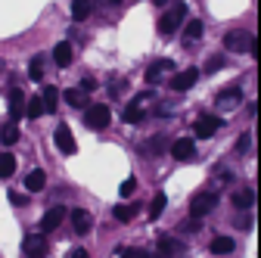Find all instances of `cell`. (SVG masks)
<instances>
[{
	"instance_id": "obj_4",
	"label": "cell",
	"mask_w": 261,
	"mask_h": 258,
	"mask_svg": "<svg viewBox=\"0 0 261 258\" xmlns=\"http://www.w3.org/2000/svg\"><path fill=\"white\" fill-rule=\"evenodd\" d=\"M215 205H218V196L212 190H202V193H196V196L190 199V215L193 218H205Z\"/></svg>"
},
{
	"instance_id": "obj_34",
	"label": "cell",
	"mask_w": 261,
	"mask_h": 258,
	"mask_svg": "<svg viewBox=\"0 0 261 258\" xmlns=\"http://www.w3.org/2000/svg\"><path fill=\"white\" fill-rule=\"evenodd\" d=\"M249 143H252V137H249V134H243V137L237 140V152H240V156H246V152H249Z\"/></svg>"
},
{
	"instance_id": "obj_22",
	"label": "cell",
	"mask_w": 261,
	"mask_h": 258,
	"mask_svg": "<svg viewBox=\"0 0 261 258\" xmlns=\"http://www.w3.org/2000/svg\"><path fill=\"white\" fill-rule=\"evenodd\" d=\"M165 205H168V196L165 193H155L152 202H149V221H159V215L165 212Z\"/></svg>"
},
{
	"instance_id": "obj_20",
	"label": "cell",
	"mask_w": 261,
	"mask_h": 258,
	"mask_svg": "<svg viewBox=\"0 0 261 258\" xmlns=\"http://www.w3.org/2000/svg\"><path fill=\"white\" fill-rule=\"evenodd\" d=\"M62 100L69 103V106H75V109H81L84 100H87V93H84L81 87H69V90H62Z\"/></svg>"
},
{
	"instance_id": "obj_16",
	"label": "cell",
	"mask_w": 261,
	"mask_h": 258,
	"mask_svg": "<svg viewBox=\"0 0 261 258\" xmlns=\"http://www.w3.org/2000/svg\"><path fill=\"white\" fill-rule=\"evenodd\" d=\"M233 205H237L240 212H249V209L255 205V190H252V187H246V190L233 193Z\"/></svg>"
},
{
	"instance_id": "obj_27",
	"label": "cell",
	"mask_w": 261,
	"mask_h": 258,
	"mask_svg": "<svg viewBox=\"0 0 261 258\" xmlns=\"http://www.w3.org/2000/svg\"><path fill=\"white\" fill-rule=\"evenodd\" d=\"M16 140H19V127H16V121H10L4 131H0V143H4V146H13Z\"/></svg>"
},
{
	"instance_id": "obj_30",
	"label": "cell",
	"mask_w": 261,
	"mask_h": 258,
	"mask_svg": "<svg viewBox=\"0 0 261 258\" xmlns=\"http://www.w3.org/2000/svg\"><path fill=\"white\" fill-rule=\"evenodd\" d=\"M28 78H31V81H41V78H44V62H41V56L31 59V66H28Z\"/></svg>"
},
{
	"instance_id": "obj_21",
	"label": "cell",
	"mask_w": 261,
	"mask_h": 258,
	"mask_svg": "<svg viewBox=\"0 0 261 258\" xmlns=\"http://www.w3.org/2000/svg\"><path fill=\"white\" fill-rule=\"evenodd\" d=\"M233 249H237V243H233L230 237H215V240H212V252H215V255H230Z\"/></svg>"
},
{
	"instance_id": "obj_3",
	"label": "cell",
	"mask_w": 261,
	"mask_h": 258,
	"mask_svg": "<svg viewBox=\"0 0 261 258\" xmlns=\"http://www.w3.org/2000/svg\"><path fill=\"white\" fill-rule=\"evenodd\" d=\"M252 44H255V38L249 35L246 28H237V31H227V35H224V47L233 50V53H249Z\"/></svg>"
},
{
	"instance_id": "obj_2",
	"label": "cell",
	"mask_w": 261,
	"mask_h": 258,
	"mask_svg": "<svg viewBox=\"0 0 261 258\" xmlns=\"http://www.w3.org/2000/svg\"><path fill=\"white\" fill-rule=\"evenodd\" d=\"M184 19H187V4H184V0H177L168 13L159 19V31L168 38V35H174V31H177V25H184Z\"/></svg>"
},
{
	"instance_id": "obj_28",
	"label": "cell",
	"mask_w": 261,
	"mask_h": 258,
	"mask_svg": "<svg viewBox=\"0 0 261 258\" xmlns=\"http://www.w3.org/2000/svg\"><path fill=\"white\" fill-rule=\"evenodd\" d=\"M202 31H205V28H202L199 19H190V22H187V31H184V38H187V41H199Z\"/></svg>"
},
{
	"instance_id": "obj_36",
	"label": "cell",
	"mask_w": 261,
	"mask_h": 258,
	"mask_svg": "<svg viewBox=\"0 0 261 258\" xmlns=\"http://www.w3.org/2000/svg\"><path fill=\"white\" fill-rule=\"evenodd\" d=\"M81 90H84V93L96 90V78H90V75H87V78H81Z\"/></svg>"
},
{
	"instance_id": "obj_5",
	"label": "cell",
	"mask_w": 261,
	"mask_h": 258,
	"mask_svg": "<svg viewBox=\"0 0 261 258\" xmlns=\"http://www.w3.org/2000/svg\"><path fill=\"white\" fill-rule=\"evenodd\" d=\"M53 143H56V149L62 152V156H75V137H72V127L69 124H59L56 127V134H53Z\"/></svg>"
},
{
	"instance_id": "obj_31",
	"label": "cell",
	"mask_w": 261,
	"mask_h": 258,
	"mask_svg": "<svg viewBox=\"0 0 261 258\" xmlns=\"http://www.w3.org/2000/svg\"><path fill=\"white\" fill-rule=\"evenodd\" d=\"M134 190H137V180H134V177H127V180L118 187V196H121V199H127V196H130Z\"/></svg>"
},
{
	"instance_id": "obj_40",
	"label": "cell",
	"mask_w": 261,
	"mask_h": 258,
	"mask_svg": "<svg viewBox=\"0 0 261 258\" xmlns=\"http://www.w3.org/2000/svg\"><path fill=\"white\" fill-rule=\"evenodd\" d=\"M146 258H152V255H146ZM155 258H159V255H155Z\"/></svg>"
},
{
	"instance_id": "obj_23",
	"label": "cell",
	"mask_w": 261,
	"mask_h": 258,
	"mask_svg": "<svg viewBox=\"0 0 261 258\" xmlns=\"http://www.w3.org/2000/svg\"><path fill=\"white\" fill-rule=\"evenodd\" d=\"M41 103H44V112H56V106H59V90L56 87H44Z\"/></svg>"
},
{
	"instance_id": "obj_25",
	"label": "cell",
	"mask_w": 261,
	"mask_h": 258,
	"mask_svg": "<svg viewBox=\"0 0 261 258\" xmlns=\"http://www.w3.org/2000/svg\"><path fill=\"white\" fill-rule=\"evenodd\" d=\"M171 69H174V62H171V59H162V62H155V66H149L146 81H149V84H155V81H159V72H171Z\"/></svg>"
},
{
	"instance_id": "obj_7",
	"label": "cell",
	"mask_w": 261,
	"mask_h": 258,
	"mask_svg": "<svg viewBox=\"0 0 261 258\" xmlns=\"http://www.w3.org/2000/svg\"><path fill=\"white\" fill-rule=\"evenodd\" d=\"M22 249H25V258H47V252H50L44 234H38V237H25Z\"/></svg>"
},
{
	"instance_id": "obj_12",
	"label": "cell",
	"mask_w": 261,
	"mask_h": 258,
	"mask_svg": "<svg viewBox=\"0 0 261 258\" xmlns=\"http://www.w3.org/2000/svg\"><path fill=\"white\" fill-rule=\"evenodd\" d=\"M25 100H28V96H25L19 87L10 90V121H19V118L25 115Z\"/></svg>"
},
{
	"instance_id": "obj_10",
	"label": "cell",
	"mask_w": 261,
	"mask_h": 258,
	"mask_svg": "<svg viewBox=\"0 0 261 258\" xmlns=\"http://www.w3.org/2000/svg\"><path fill=\"white\" fill-rule=\"evenodd\" d=\"M62 218H65V209H62V205H53V209H47V212H44V218H41V234H50V230H56L59 224H62Z\"/></svg>"
},
{
	"instance_id": "obj_8",
	"label": "cell",
	"mask_w": 261,
	"mask_h": 258,
	"mask_svg": "<svg viewBox=\"0 0 261 258\" xmlns=\"http://www.w3.org/2000/svg\"><path fill=\"white\" fill-rule=\"evenodd\" d=\"M184 243L174 237H159V258H184Z\"/></svg>"
},
{
	"instance_id": "obj_26",
	"label": "cell",
	"mask_w": 261,
	"mask_h": 258,
	"mask_svg": "<svg viewBox=\"0 0 261 258\" xmlns=\"http://www.w3.org/2000/svg\"><path fill=\"white\" fill-rule=\"evenodd\" d=\"M16 171V156L13 152H0V177H10Z\"/></svg>"
},
{
	"instance_id": "obj_18",
	"label": "cell",
	"mask_w": 261,
	"mask_h": 258,
	"mask_svg": "<svg viewBox=\"0 0 261 258\" xmlns=\"http://www.w3.org/2000/svg\"><path fill=\"white\" fill-rule=\"evenodd\" d=\"M240 100H243L240 87H227V90H221V93H218V106H224V109H227V106H237Z\"/></svg>"
},
{
	"instance_id": "obj_9",
	"label": "cell",
	"mask_w": 261,
	"mask_h": 258,
	"mask_svg": "<svg viewBox=\"0 0 261 258\" xmlns=\"http://www.w3.org/2000/svg\"><path fill=\"white\" fill-rule=\"evenodd\" d=\"M196 81H199V69H184V72H177V75L171 78V90H174V93H184V90H190Z\"/></svg>"
},
{
	"instance_id": "obj_14",
	"label": "cell",
	"mask_w": 261,
	"mask_h": 258,
	"mask_svg": "<svg viewBox=\"0 0 261 258\" xmlns=\"http://www.w3.org/2000/svg\"><path fill=\"white\" fill-rule=\"evenodd\" d=\"M47 187V174L41 171V168H31L28 174H25V190L28 193H41Z\"/></svg>"
},
{
	"instance_id": "obj_33",
	"label": "cell",
	"mask_w": 261,
	"mask_h": 258,
	"mask_svg": "<svg viewBox=\"0 0 261 258\" xmlns=\"http://www.w3.org/2000/svg\"><path fill=\"white\" fill-rule=\"evenodd\" d=\"M146 255H149L146 249H127V246L118 252V258H146Z\"/></svg>"
},
{
	"instance_id": "obj_39",
	"label": "cell",
	"mask_w": 261,
	"mask_h": 258,
	"mask_svg": "<svg viewBox=\"0 0 261 258\" xmlns=\"http://www.w3.org/2000/svg\"><path fill=\"white\" fill-rule=\"evenodd\" d=\"M152 4H155V7H168V4H171V0H152Z\"/></svg>"
},
{
	"instance_id": "obj_37",
	"label": "cell",
	"mask_w": 261,
	"mask_h": 258,
	"mask_svg": "<svg viewBox=\"0 0 261 258\" xmlns=\"http://www.w3.org/2000/svg\"><path fill=\"white\" fill-rule=\"evenodd\" d=\"M69 258H90V255H87L84 249H72V255H69Z\"/></svg>"
},
{
	"instance_id": "obj_35",
	"label": "cell",
	"mask_w": 261,
	"mask_h": 258,
	"mask_svg": "<svg viewBox=\"0 0 261 258\" xmlns=\"http://www.w3.org/2000/svg\"><path fill=\"white\" fill-rule=\"evenodd\" d=\"M10 202L22 209V205H28V196H25V193H10Z\"/></svg>"
},
{
	"instance_id": "obj_13",
	"label": "cell",
	"mask_w": 261,
	"mask_h": 258,
	"mask_svg": "<svg viewBox=\"0 0 261 258\" xmlns=\"http://www.w3.org/2000/svg\"><path fill=\"white\" fill-rule=\"evenodd\" d=\"M72 227H75V234H87L90 227H93V218H90V212H84V209H72Z\"/></svg>"
},
{
	"instance_id": "obj_24",
	"label": "cell",
	"mask_w": 261,
	"mask_h": 258,
	"mask_svg": "<svg viewBox=\"0 0 261 258\" xmlns=\"http://www.w3.org/2000/svg\"><path fill=\"white\" fill-rule=\"evenodd\" d=\"M134 215H137V205H124V202H121V205H115V209H112V218H115V221H121V224L134 221Z\"/></svg>"
},
{
	"instance_id": "obj_29",
	"label": "cell",
	"mask_w": 261,
	"mask_h": 258,
	"mask_svg": "<svg viewBox=\"0 0 261 258\" xmlns=\"http://www.w3.org/2000/svg\"><path fill=\"white\" fill-rule=\"evenodd\" d=\"M25 115L35 121L38 115H44V103H41V96H35V100H25Z\"/></svg>"
},
{
	"instance_id": "obj_6",
	"label": "cell",
	"mask_w": 261,
	"mask_h": 258,
	"mask_svg": "<svg viewBox=\"0 0 261 258\" xmlns=\"http://www.w3.org/2000/svg\"><path fill=\"white\" fill-rule=\"evenodd\" d=\"M221 124H224V121H221L218 115H199V118H196V124H193V131H196V137L208 140V137L218 134V127H221Z\"/></svg>"
},
{
	"instance_id": "obj_19",
	"label": "cell",
	"mask_w": 261,
	"mask_h": 258,
	"mask_svg": "<svg viewBox=\"0 0 261 258\" xmlns=\"http://www.w3.org/2000/svg\"><path fill=\"white\" fill-rule=\"evenodd\" d=\"M93 10V0H72V19L75 22H84Z\"/></svg>"
},
{
	"instance_id": "obj_17",
	"label": "cell",
	"mask_w": 261,
	"mask_h": 258,
	"mask_svg": "<svg viewBox=\"0 0 261 258\" xmlns=\"http://www.w3.org/2000/svg\"><path fill=\"white\" fill-rule=\"evenodd\" d=\"M143 106H146V103H140V100L127 103V106H124V121H127V124H137V121H143V115H146V112H143Z\"/></svg>"
},
{
	"instance_id": "obj_38",
	"label": "cell",
	"mask_w": 261,
	"mask_h": 258,
	"mask_svg": "<svg viewBox=\"0 0 261 258\" xmlns=\"http://www.w3.org/2000/svg\"><path fill=\"white\" fill-rule=\"evenodd\" d=\"M100 4H103V7H118L121 0H100Z\"/></svg>"
},
{
	"instance_id": "obj_15",
	"label": "cell",
	"mask_w": 261,
	"mask_h": 258,
	"mask_svg": "<svg viewBox=\"0 0 261 258\" xmlns=\"http://www.w3.org/2000/svg\"><path fill=\"white\" fill-rule=\"evenodd\" d=\"M72 56H75V53H72V44H69V41H62V44H56V47H53V62H56L59 69L72 66Z\"/></svg>"
},
{
	"instance_id": "obj_11",
	"label": "cell",
	"mask_w": 261,
	"mask_h": 258,
	"mask_svg": "<svg viewBox=\"0 0 261 258\" xmlns=\"http://www.w3.org/2000/svg\"><path fill=\"white\" fill-rule=\"evenodd\" d=\"M171 156L177 159V162H190V159L196 156V143L190 137H180V140L171 143Z\"/></svg>"
},
{
	"instance_id": "obj_32",
	"label": "cell",
	"mask_w": 261,
	"mask_h": 258,
	"mask_svg": "<svg viewBox=\"0 0 261 258\" xmlns=\"http://www.w3.org/2000/svg\"><path fill=\"white\" fill-rule=\"evenodd\" d=\"M224 66H227V59H224V56H212V59L205 62V72L212 75V72H218V69H224Z\"/></svg>"
},
{
	"instance_id": "obj_1",
	"label": "cell",
	"mask_w": 261,
	"mask_h": 258,
	"mask_svg": "<svg viewBox=\"0 0 261 258\" xmlns=\"http://www.w3.org/2000/svg\"><path fill=\"white\" fill-rule=\"evenodd\" d=\"M112 121V109L106 103H90L87 112H84V124L90 127V131H103V127H109Z\"/></svg>"
}]
</instances>
